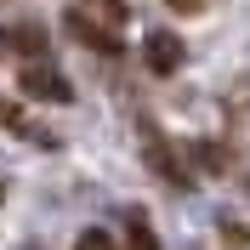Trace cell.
Here are the masks:
<instances>
[{"mask_svg": "<svg viewBox=\"0 0 250 250\" xmlns=\"http://www.w3.org/2000/svg\"><path fill=\"white\" fill-rule=\"evenodd\" d=\"M142 148H148V171H154V176H165L171 188H188V182H193V176H188L182 165H176V148H171L165 137H159L154 125H142Z\"/></svg>", "mask_w": 250, "mask_h": 250, "instance_id": "277c9868", "label": "cell"}, {"mask_svg": "<svg viewBox=\"0 0 250 250\" xmlns=\"http://www.w3.org/2000/svg\"><path fill=\"white\" fill-rule=\"evenodd\" d=\"M120 228H125V250H159L154 228H148V216H142V205H125Z\"/></svg>", "mask_w": 250, "mask_h": 250, "instance_id": "8992f818", "label": "cell"}, {"mask_svg": "<svg viewBox=\"0 0 250 250\" xmlns=\"http://www.w3.org/2000/svg\"><path fill=\"white\" fill-rule=\"evenodd\" d=\"M125 17H131L125 0H74V6L62 12V23H68V34H74L80 46L114 57V51L125 46Z\"/></svg>", "mask_w": 250, "mask_h": 250, "instance_id": "6da1fadb", "label": "cell"}, {"mask_svg": "<svg viewBox=\"0 0 250 250\" xmlns=\"http://www.w3.org/2000/svg\"><path fill=\"white\" fill-rule=\"evenodd\" d=\"M142 62H148V74H176V68L188 62L182 34H171V29H154L148 40H142Z\"/></svg>", "mask_w": 250, "mask_h": 250, "instance_id": "3957f363", "label": "cell"}, {"mask_svg": "<svg viewBox=\"0 0 250 250\" xmlns=\"http://www.w3.org/2000/svg\"><path fill=\"white\" fill-rule=\"evenodd\" d=\"M188 154L199 159V171H210V176H216V171H228V148H216V142H193Z\"/></svg>", "mask_w": 250, "mask_h": 250, "instance_id": "52a82bcc", "label": "cell"}, {"mask_svg": "<svg viewBox=\"0 0 250 250\" xmlns=\"http://www.w3.org/2000/svg\"><path fill=\"white\" fill-rule=\"evenodd\" d=\"M74 250H120V245H114L103 228H91V233H80V245H74Z\"/></svg>", "mask_w": 250, "mask_h": 250, "instance_id": "9c48e42d", "label": "cell"}, {"mask_svg": "<svg viewBox=\"0 0 250 250\" xmlns=\"http://www.w3.org/2000/svg\"><path fill=\"white\" fill-rule=\"evenodd\" d=\"M17 91L29 97V103H74V85L51 68V62H23V74H17Z\"/></svg>", "mask_w": 250, "mask_h": 250, "instance_id": "7a4b0ae2", "label": "cell"}, {"mask_svg": "<svg viewBox=\"0 0 250 250\" xmlns=\"http://www.w3.org/2000/svg\"><path fill=\"white\" fill-rule=\"evenodd\" d=\"M165 6H171V12H199L205 0H165Z\"/></svg>", "mask_w": 250, "mask_h": 250, "instance_id": "30bf717a", "label": "cell"}, {"mask_svg": "<svg viewBox=\"0 0 250 250\" xmlns=\"http://www.w3.org/2000/svg\"><path fill=\"white\" fill-rule=\"evenodd\" d=\"M46 40H51V34L40 29V23H12V29L0 34V51H23V57H40V51H46Z\"/></svg>", "mask_w": 250, "mask_h": 250, "instance_id": "5b68a950", "label": "cell"}, {"mask_svg": "<svg viewBox=\"0 0 250 250\" xmlns=\"http://www.w3.org/2000/svg\"><path fill=\"white\" fill-rule=\"evenodd\" d=\"M0 199H6V188H0Z\"/></svg>", "mask_w": 250, "mask_h": 250, "instance_id": "8fae6325", "label": "cell"}, {"mask_svg": "<svg viewBox=\"0 0 250 250\" xmlns=\"http://www.w3.org/2000/svg\"><path fill=\"white\" fill-rule=\"evenodd\" d=\"M0 131H17V137H29V125H23L17 103H6V97H0Z\"/></svg>", "mask_w": 250, "mask_h": 250, "instance_id": "ba28073f", "label": "cell"}]
</instances>
